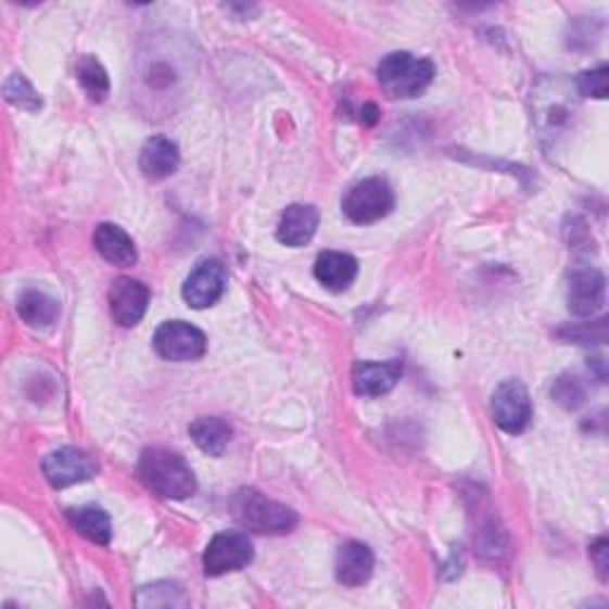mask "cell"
I'll list each match as a JSON object with an SVG mask.
<instances>
[{
    "instance_id": "cell-1",
    "label": "cell",
    "mask_w": 609,
    "mask_h": 609,
    "mask_svg": "<svg viewBox=\"0 0 609 609\" xmlns=\"http://www.w3.org/2000/svg\"><path fill=\"white\" fill-rule=\"evenodd\" d=\"M141 479L148 489L165 500H186L198 489L193 469L177 453L163 447H148L139 459Z\"/></svg>"
},
{
    "instance_id": "cell-2",
    "label": "cell",
    "mask_w": 609,
    "mask_h": 609,
    "mask_svg": "<svg viewBox=\"0 0 609 609\" xmlns=\"http://www.w3.org/2000/svg\"><path fill=\"white\" fill-rule=\"evenodd\" d=\"M229 512L239 524L263 536H286L297 524V515L291 507L267 498L257 489H241L231 495Z\"/></svg>"
},
{
    "instance_id": "cell-3",
    "label": "cell",
    "mask_w": 609,
    "mask_h": 609,
    "mask_svg": "<svg viewBox=\"0 0 609 609\" xmlns=\"http://www.w3.org/2000/svg\"><path fill=\"white\" fill-rule=\"evenodd\" d=\"M436 67L427 58L413 53H391L379 62L377 77L389 98H415L433 81Z\"/></svg>"
},
{
    "instance_id": "cell-4",
    "label": "cell",
    "mask_w": 609,
    "mask_h": 609,
    "mask_svg": "<svg viewBox=\"0 0 609 609\" xmlns=\"http://www.w3.org/2000/svg\"><path fill=\"white\" fill-rule=\"evenodd\" d=\"M395 205L393 189L386 179L371 177L353 183L343 195V215L355 224H375L386 217Z\"/></svg>"
},
{
    "instance_id": "cell-5",
    "label": "cell",
    "mask_w": 609,
    "mask_h": 609,
    "mask_svg": "<svg viewBox=\"0 0 609 609\" xmlns=\"http://www.w3.org/2000/svg\"><path fill=\"white\" fill-rule=\"evenodd\" d=\"M255 548L245 533L221 531L210 541L207 550L203 555V567L207 576H224L229 571L245 569L253 562Z\"/></svg>"
},
{
    "instance_id": "cell-6",
    "label": "cell",
    "mask_w": 609,
    "mask_h": 609,
    "mask_svg": "<svg viewBox=\"0 0 609 609\" xmlns=\"http://www.w3.org/2000/svg\"><path fill=\"white\" fill-rule=\"evenodd\" d=\"M607 281L605 275L593 265H574L567 275V303L571 315L593 317L605 305Z\"/></svg>"
},
{
    "instance_id": "cell-7",
    "label": "cell",
    "mask_w": 609,
    "mask_h": 609,
    "mask_svg": "<svg viewBox=\"0 0 609 609\" xmlns=\"http://www.w3.org/2000/svg\"><path fill=\"white\" fill-rule=\"evenodd\" d=\"M153 345L157 355L169 363H193L205 355L207 339L201 329L186 325V321H165L155 331Z\"/></svg>"
},
{
    "instance_id": "cell-8",
    "label": "cell",
    "mask_w": 609,
    "mask_h": 609,
    "mask_svg": "<svg viewBox=\"0 0 609 609\" xmlns=\"http://www.w3.org/2000/svg\"><path fill=\"white\" fill-rule=\"evenodd\" d=\"M533 415L529 391L521 381L507 379L493 393V419L505 433H517L529 427Z\"/></svg>"
},
{
    "instance_id": "cell-9",
    "label": "cell",
    "mask_w": 609,
    "mask_h": 609,
    "mask_svg": "<svg viewBox=\"0 0 609 609\" xmlns=\"http://www.w3.org/2000/svg\"><path fill=\"white\" fill-rule=\"evenodd\" d=\"M227 267H224L219 259H203V263L191 271L189 279L183 281L181 295L193 309H205L219 301L224 291H227Z\"/></svg>"
},
{
    "instance_id": "cell-10",
    "label": "cell",
    "mask_w": 609,
    "mask_h": 609,
    "mask_svg": "<svg viewBox=\"0 0 609 609\" xmlns=\"http://www.w3.org/2000/svg\"><path fill=\"white\" fill-rule=\"evenodd\" d=\"M43 474L53 489H67L96 477L98 465L77 447H60L43 457Z\"/></svg>"
},
{
    "instance_id": "cell-11",
    "label": "cell",
    "mask_w": 609,
    "mask_h": 609,
    "mask_svg": "<svg viewBox=\"0 0 609 609\" xmlns=\"http://www.w3.org/2000/svg\"><path fill=\"white\" fill-rule=\"evenodd\" d=\"M148 301H151V291H148L145 283H141L139 279H129V277L115 279V283H112V289H110L112 319H115L117 325L124 329L136 327L145 315Z\"/></svg>"
},
{
    "instance_id": "cell-12",
    "label": "cell",
    "mask_w": 609,
    "mask_h": 609,
    "mask_svg": "<svg viewBox=\"0 0 609 609\" xmlns=\"http://www.w3.org/2000/svg\"><path fill=\"white\" fill-rule=\"evenodd\" d=\"M401 377V359H391V363H357L353 367V389L363 397H379L391 393Z\"/></svg>"
},
{
    "instance_id": "cell-13",
    "label": "cell",
    "mask_w": 609,
    "mask_h": 609,
    "mask_svg": "<svg viewBox=\"0 0 609 609\" xmlns=\"http://www.w3.org/2000/svg\"><path fill=\"white\" fill-rule=\"evenodd\" d=\"M375 574V553L369 545L359 541H347L341 545L339 557H335V579L343 586H365Z\"/></svg>"
},
{
    "instance_id": "cell-14",
    "label": "cell",
    "mask_w": 609,
    "mask_h": 609,
    "mask_svg": "<svg viewBox=\"0 0 609 609\" xmlns=\"http://www.w3.org/2000/svg\"><path fill=\"white\" fill-rule=\"evenodd\" d=\"M179 148L165 136H153L141 148L139 169L148 181H165L179 169Z\"/></svg>"
},
{
    "instance_id": "cell-15",
    "label": "cell",
    "mask_w": 609,
    "mask_h": 609,
    "mask_svg": "<svg viewBox=\"0 0 609 609\" xmlns=\"http://www.w3.org/2000/svg\"><path fill=\"white\" fill-rule=\"evenodd\" d=\"M319 229V210L315 205H291L283 210L277 227V239L283 245L301 248L315 239Z\"/></svg>"
},
{
    "instance_id": "cell-16",
    "label": "cell",
    "mask_w": 609,
    "mask_h": 609,
    "mask_svg": "<svg viewBox=\"0 0 609 609\" xmlns=\"http://www.w3.org/2000/svg\"><path fill=\"white\" fill-rule=\"evenodd\" d=\"M93 245L101 257L115 267H134L139 259L131 236L115 224H101L93 233Z\"/></svg>"
},
{
    "instance_id": "cell-17",
    "label": "cell",
    "mask_w": 609,
    "mask_h": 609,
    "mask_svg": "<svg viewBox=\"0 0 609 609\" xmlns=\"http://www.w3.org/2000/svg\"><path fill=\"white\" fill-rule=\"evenodd\" d=\"M315 277L333 293L347 291L357 279V259L347 253H321L315 263Z\"/></svg>"
},
{
    "instance_id": "cell-18",
    "label": "cell",
    "mask_w": 609,
    "mask_h": 609,
    "mask_svg": "<svg viewBox=\"0 0 609 609\" xmlns=\"http://www.w3.org/2000/svg\"><path fill=\"white\" fill-rule=\"evenodd\" d=\"M67 519L72 529H77V533L86 541H91L96 545H107L112 538V521L107 517L105 509L86 505V507H72L67 509Z\"/></svg>"
},
{
    "instance_id": "cell-19",
    "label": "cell",
    "mask_w": 609,
    "mask_h": 609,
    "mask_svg": "<svg viewBox=\"0 0 609 609\" xmlns=\"http://www.w3.org/2000/svg\"><path fill=\"white\" fill-rule=\"evenodd\" d=\"M193 443L210 457H221L231 441V427L219 417H201L189 427Z\"/></svg>"
},
{
    "instance_id": "cell-20",
    "label": "cell",
    "mask_w": 609,
    "mask_h": 609,
    "mask_svg": "<svg viewBox=\"0 0 609 609\" xmlns=\"http://www.w3.org/2000/svg\"><path fill=\"white\" fill-rule=\"evenodd\" d=\"M17 315L22 317L24 325H29L34 329L51 327L55 325V319L60 315V307L55 297H51L43 291L29 289L20 295L17 301Z\"/></svg>"
},
{
    "instance_id": "cell-21",
    "label": "cell",
    "mask_w": 609,
    "mask_h": 609,
    "mask_svg": "<svg viewBox=\"0 0 609 609\" xmlns=\"http://www.w3.org/2000/svg\"><path fill=\"white\" fill-rule=\"evenodd\" d=\"M77 79L93 103H103L110 96V79L105 67L93 55H84L77 62Z\"/></svg>"
},
{
    "instance_id": "cell-22",
    "label": "cell",
    "mask_w": 609,
    "mask_h": 609,
    "mask_svg": "<svg viewBox=\"0 0 609 609\" xmlns=\"http://www.w3.org/2000/svg\"><path fill=\"white\" fill-rule=\"evenodd\" d=\"M3 93H5V101L10 105L20 107V110L36 112V110H41V105H43L41 96L36 93V89L27 79H24V74H12V77L3 86Z\"/></svg>"
},
{
    "instance_id": "cell-23",
    "label": "cell",
    "mask_w": 609,
    "mask_h": 609,
    "mask_svg": "<svg viewBox=\"0 0 609 609\" xmlns=\"http://www.w3.org/2000/svg\"><path fill=\"white\" fill-rule=\"evenodd\" d=\"M553 397L564 409H579L586 401V389L576 377H559L553 386Z\"/></svg>"
},
{
    "instance_id": "cell-24",
    "label": "cell",
    "mask_w": 609,
    "mask_h": 609,
    "mask_svg": "<svg viewBox=\"0 0 609 609\" xmlns=\"http://www.w3.org/2000/svg\"><path fill=\"white\" fill-rule=\"evenodd\" d=\"M576 91L586 98H607V67H598V69H591V72H583L579 74L576 79Z\"/></svg>"
},
{
    "instance_id": "cell-25",
    "label": "cell",
    "mask_w": 609,
    "mask_h": 609,
    "mask_svg": "<svg viewBox=\"0 0 609 609\" xmlns=\"http://www.w3.org/2000/svg\"><path fill=\"white\" fill-rule=\"evenodd\" d=\"M609 543L605 536H600L598 541H595L591 545V557H593V562H595V569H598V576L600 581H607V571H609V562H607V557H609Z\"/></svg>"
}]
</instances>
